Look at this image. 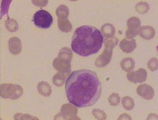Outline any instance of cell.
<instances>
[{
	"mask_svg": "<svg viewBox=\"0 0 158 120\" xmlns=\"http://www.w3.org/2000/svg\"><path fill=\"white\" fill-rule=\"evenodd\" d=\"M65 91L72 105L88 107L94 105L100 97L102 85L95 72L80 69L72 72L67 79Z\"/></svg>",
	"mask_w": 158,
	"mask_h": 120,
	"instance_id": "cell-1",
	"label": "cell"
},
{
	"mask_svg": "<svg viewBox=\"0 0 158 120\" xmlns=\"http://www.w3.org/2000/svg\"><path fill=\"white\" fill-rule=\"evenodd\" d=\"M103 35L101 31L92 26H82L74 31L72 39V49L74 52L82 56L98 53L102 46Z\"/></svg>",
	"mask_w": 158,
	"mask_h": 120,
	"instance_id": "cell-2",
	"label": "cell"
},
{
	"mask_svg": "<svg viewBox=\"0 0 158 120\" xmlns=\"http://www.w3.org/2000/svg\"><path fill=\"white\" fill-rule=\"evenodd\" d=\"M72 53L69 48L64 47L61 49L58 57L56 58L53 62V66L59 72L70 71V62Z\"/></svg>",
	"mask_w": 158,
	"mask_h": 120,
	"instance_id": "cell-3",
	"label": "cell"
},
{
	"mask_svg": "<svg viewBox=\"0 0 158 120\" xmlns=\"http://www.w3.org/2000/svg\"><path fill=\"white\" fill-rule=\"evenodd\" d=\"M118 43V39L116 37H112L110 39H107L105 40V49L98 58L95 62V65L98 67H102L107 65L110 62L112 54V49L116 46Z\"/></svg>",
	"mask_w": 158,
	"mask_h": 120,
	"instance_id": "cell-4",
	"label": "cell"
},
{
	"mask_svg": "<svg viewBox=\"0 0 158 120\" xmlns=\"http://www.w3.org/2000/svg\"><path fill=\"white\" fill-rule=\"evenodd\" d=\"M34 23L42 29L49 28L53 23V17L47 11L41 10L36 12L33 17Z\"/></svg>",
	"mask_w": 158,
	"mask_h": 120,
	"instance_id": "cell-5",
	"label": "cell"
},
{
	"mask_svg": "<svg viewBox=\"0 0 158 120\" xmlns=\"http://www.w3.org/2000/svg\"><path fill=\"white\" fill-rule=\"evenodd\" d=\"M1 90H4V92H1L2 97L4 98H19L23 92L21 87L12 85H2Z\"/></svg>",
	"mask_w": 158,
	"mask_h": 120,
	"instance_id": "cell-6",
	"label": "cell"
},
{
	"mask_svg": "<svg viewBox=\"0 0 158 120\" xmlns=\"http://www.w3.org/2000/svg\"><path fill=\"white\" fill-rule=\"evenodd\" d=\"M128 29L126 31V39H131L138 34V29L140 27V20L139 18L133 17L127 21Z\"/></svg>",
	"mask_w": 158,
	"mask_h": 120,
	"instance_id": "cell-7",
	"label": "cell"
},
{
	"mask_svg": "<svg viewBox=\"0 0 158 120\" xmlns=\"http://www.w3.org/2000/svg\"><path fill=\"white\" fill-rule=\"evenodd\" d=\"M127 79L132 83H143L147 79V72L144 69H139L135 72H130Z\"/></svg>",
	"mask_w": 158,
	"mask_h": 120,
	"instance_id": "cell-8",
	"label": "cell"
},
{
	"mask_svg": "<svg viewBox=\"0 0 158 120\" xmlns=\"http://www.w3.org/2000/svg\"><path fill=\"white\" fill-rule=\"evenodd\" d=\"M137 92L139 96L146 99H151L154 97V90L148 85H139L137 89Z\"/></svg>",
	"mask_w": 158,
	"mask_h": 120,
	"instance_id": "cell-9",
	"label": "cell"
},
{
	"mask_svg": "<svg viewBox=\"0 0 158 120\" xmlns=\"http://www.w3.org/2000/svg\"><path fill=\"white\" fill-rule=\"evenodd\" d=\"M119 47L125 53H130L136 48V42L134 39H124L119 43Z\"/></svg>",
	"mask_w": 158,
	"mask_h": 120,
	"instance_id": "cell-10",
	"label": "cell"
},
{
	"mask_svg": "<svg viewBox=\"0 0 158 120\" xmlns=\"http://www.w3.org/2000/svg\"><path fill=\"white\" fill-rule=\"evenodd\" d=\"M138 34L145 39H151L155 36V29L150 26L142 27L139 29Z\"/></svg>",
	"mask_w": 158,
	"mask_h": 120,
	"instance_id": "cell-11",
	"label": "cell"
},
{
	"mask_svg": "<svg viewBox=\"0 0 158 120\" xmlns=\"http://www.w3.org/2000/svg\"><path fill=\"white\" fill-rule=\"evenodd\" d=\"M9 47L11 52L14 54H18L22 49V44L20 40L17 37H13L9 41Z\"/></svg>",
	"mask_w": 158,
	"mask_h": 120,
	"instance_id": "cell-12",
	"label": "cell"
},
{
	"mask_svg": "<svg viewBox=\"0 0 158 120\" xmlns=\"http://www.w3.org/2000/svg\"><path fill=\"white\" fill-rule=\"evenodd\" d=\"M69 72H59L57 74H55L53 78V82L55 85L62 86L64 84L66 78L68 77Z\"/></svg>",
	"mask_w": 158,
	"mask_h": 120,
	"instance_id": "cell-13",
	"label": "cell"
},
{
	"mask_svg": "<svg viewBox=\"0 0 158 120\" xmlns=\"http://www.w3.org/2000/svg\"><path fill=\"white\" fill-rule=\"evenodd\" d=\"M102 35L107 37V39H110L114 37L115 33V29L114 26L111 24H105L102 27Z\"/></svg>",
	"mask_w": 158,
	"mask_h": 120,
	"instance_id": "cell-14",
	"label": "cell"
},
{
	"mask_svg": "<svg viewBox=\"0 0 158 120\" xmlns=\"http://www.w3.org/2000/svg\"><path fill=\"white\" fill-rule=\"evenodd\" d=\"M122 69L125 72H131L135 67V61L130 57L123 59L120 62Z\"/></svg>",
	"mask_w": 158,
	"mask_h": 120,
	"instance_id": "cell-15",
	"label": "cell"
},
{
	"mask_svg": "<svg viewBox=\"0 0 158 120\" xmlns=\"http://www.w3.org/2000/svg\"><path fill=\"white\" fill-rule=\"evenodd\" d=\"M58 19H67V17L69 16V9L65 5H61L58 7L56 11Z\"/></svg>",
	"mask_w": 158,
	"mask_h": 120,
	"instance_id": "cell-16",
	"label": "cell"
},
{
	"mask_svg": "<svg viewBox=\"0 0 158 120\" xmlns=\"http://www.w3.org/2000/svg\"><path fill=\"white\" fill-rule=\"evenodd\" d=\"M58 26L64 32H69L72 29V24L67 19H58Z\"/></svg>",
	"mask_w": 158,
	"mask_h": 120,
	"instance_id": "cell-17",
	"label": "cell"
},
{
	"mask_svg": "<svg viewBox=\"0 0 158 120\" xmlns=\"http://www.w3.org/2000/svg\"><path fill=\"white\" fill-rule=\"evenodd\" d=\"M38 91L40 94H42L43 96H45V92H46L47 96H49L51 94V87L47 82H41L37 86Z\"/></svg>",
	"mask_w": 158,
	"mask_h": 120,
	"instance_id": "cell-18",
	"label": "cell"
},
{
	"mask_svg": "<svg viewBox=\"0 0 158 120\" xmlns=\"http://www.w3.org/2000/svg\"><path fill=\"white\" fill-rule=\"evenodd\" d=\"M122 104H123L124 109H125V110H132L135 105L134 101H133V99L130 97H123V100H122Z\"/></svg>",
	"mask_w": 158,
	"mask_h": 120,
	"instance_id": "cell-19",
	"label": "cell"
},
{
	"mask_svg": "<svg viewBox=\"0 0 158 120\" xmlns=\"http://www.w3.org/2000/svg\"><path fill=\"white\" fill-rule=\"evenodd\" d=\"M5 24H6V28L9 31H17L18 29V24L17 22L15 21V19H9L6 20V22H5Z\"/></svg>",
	"mask_w": 158,
	"mask_h": 120,
	"instance_id": "cell-20",
	"label": "cell"
},
{
	"mask_svg": "<svg viewBox=\"0 0 158 120\" xmlns=\"http://www.w3.org/2000/svg\"><path fill=\"white\" fill-rule=\"evenodd\" d=\"M77 110L76 108L72 107L70 105H65L62 107V113L64 115L74 114V113H77Z\"/></svg>",
	"mask_w": 158,
	"mask_h": 120,
	"instance_id": "cell-21",
	"label": "cell"
},
{
	"mask_svg": "<svg viewBox=\"0 0 158 120\" xmlns=\"http://www.w3.org/2000/svg\"><path fill=\"white\" fill-rule=\"evenodd\" d=\"M149 10V6L146 2H140L136 6V10L140 14H144L147 12Z\"/></svg>",
	"mask_w": 158,
	"mask_h": 120,
	"instance_id": "cell-22",
	"label": "cell"
},
{
	"mask_svg": "<svg viewBox=\"0 0 158 120\" xmlns=\"http://www.w3.org/2000/svg\"><path fill=\"white\" fill-rule=\"evenodd\" d=\"M119 100H120V98L117 93L112 94L109 97V102L112 106H117L119 103Z\"/></svg>",
	"mask_w": 158,
	"mask_h": 120,
	"instance_id": "cell-23",
	"label": "cell"
},
{
	"mask_svg": "<svg viewBox=\"0 0 158 120\" xmlns=\"http://www.w3.org/2000/svg\"><path fill=\"white\" fill-rule=\"evenodd\" d=\"M92 114L94 115L96 119H106V114L103 112V111H101L100 110H94L92 111Z\"/></svg>",
	"mask_w": 158,
	"mask_h": 120,
	"instance_id": "cell-24",
	"label": "cell"
},
{
	"mask_svg": "<svg viewBox=\"0 0 158 120\" xmlns=\"http://www.w3.org/2000/svg\"><path fill=\"white\" fill-rule=\"evenodd\" d=\"M148 67L152 70V71H155L157 68V61L156 58H152L149 61L148 63Z\"/></svg>",
	"mask_w": 158,
	"mask_h": 120,
	"instance_id": "cell-25",
	"label": "cell"
}]
</instances>
